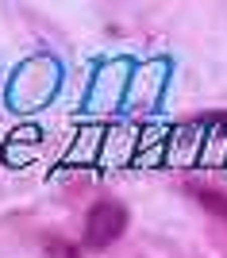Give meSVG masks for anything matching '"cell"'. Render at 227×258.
Listing matches in <instances>:
<instances>
[{"instance_id": "1", "label": "cell", "mask_w": 227, "mask_h": 258, "mask_svg": "<svg viewBox=\"0 0 227 258\" xmlns=\"http://www.w3.org/2000/svg\"><path fill=\"white\" fill-rule=\"evenodd\" d=\"M127 208L119 205V201H97V205L89 208L85 216V235H81V243H85V250H104L112 247L123 231H127Z\"/></svg>"}, {"instance_id": "2", "label": "cell", "mask_w": 227, "mask_h": 258, "mask_svg": "<svg viewBox=\"0 0 227 258\" xmlns=\"http://www.w3.org/2000/svg\"><path fill=\"white\" fill-rule=\"evenodd\" d=\"M193 197H196V201H200L212 216L227 220V197H223V193H212V189H193Z\"/></svg>"}, {"instance_id": "3", "label": "cell", "mask_w": 227, "mask_h": 258, "mask_svg": "<svg viewBox=\"0 0 227 258\" xmlns=\"http://www.w3.org/2000/svg\"><path fill=\"white\" fill-rule=\"evenodd\" d=\"M43 247H46L50 258H81V250H77L73 243H65V239H58V235H46Z\"/></svg>"}]
</instances>
